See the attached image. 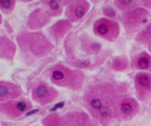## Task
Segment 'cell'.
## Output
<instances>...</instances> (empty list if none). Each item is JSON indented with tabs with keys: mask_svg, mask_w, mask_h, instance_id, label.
Here are the masks:
<instances>
[{
	"mask_svg": "<svg viewBox=\"0 0 151 126\" xmlns=\"http://www.w3.org/2000/svg\"><path fill=\"white\" fill-rule=\"evenodd\" d=\"M149 17H150V11L144 6H139L131 12L122 14L121 25L125 30L126 36L131 37L133 35H137V32L140 31L150 22Z\"/></svg>",
	"mask_w": 151,
	"mask_h": 126,
	"instance_id": "cell-5",
	"label": "cell"
},
{
	"mask_svg": "<svg viewBox=\"0 0 151 126\" xmlns=\"http://www.w3.org/2000/svg\"><path fill=\"white\" fill-rule=\"evenodd\" d=\"M107 66L114 72H125L129 69V58L126 55H116L108 60Z\"/></svg>",
	"mask_w": 151,
	"mask_h": 126,
	"instance_id": "cell-20",
	"label": "cell"
},
{
	"mask_svg": "<svg viewBox=\"0 0 151 126\" xmlns=\"http://www.w3.org/2000/svg\"><path fill=\"white\" fill-rule=\"evenodd\" d=\"M17 53V44L6 35H0V58L12 63Z\"/></svg>",
	"mask_w": 151,
	"mask_h": 126,
	"instance_id": "cell-19",
	"label": "cell"
},
{
	"mask_svg": "<svg viewBox=\"0 0 151 126\" xmlns=\"http://www.w3.org/2000/svg\"><path fill=\"white\" fill-rule=\"evenodd\" d=\"M131 85L126 81L99 79L88 83L83 89L82 106L91 117L109 106L119 105L125 97L131 96Z\"/></svg>",
	"mask_w": 151,
	"mask_h": 126,
	"instance_id": "cell-1",
	"label": "cell"
},
{
	"mask_svg": "<svg viewBox=\"0 0 151 126\" xmlns=\"http://www.w3.org/2000/svg\"><path fill=\"white\" fill-rule=\"evenodd\" d=\"M129 69L137 72L151 73V54L148 51H140L129 58Z\"/></svg>",
	"mask_w": 151,
	"mask_h": 126,
	"instance_id": "cell-17",
	"label": "cell"
},
{
	"mask_svg": "<svg viewBox=\"0 0 151 126\" xmlns=\"http://www.w3.org/2000/svg\"><path fill=\"white\" fill-rule=\"evenodd\" d=\"M92 119L99 124V126H111V124L116 121L118 123L122 122L121 115L119 111V105L109 106L104 109L99 110L98 112L92 117Z\"/></svg>",
	"mask_w": 151,
	"mask_h": 126,
	"instance_id": "cell-15",
	"label": "cell"
},
{
	"mask_svg": "<svg viewBox=\"0 0 151 126\" xmlns=\"http://www.w3.org/2000/svg\"><path fill=\"white\" fill-rule=\"evenodd\" d=\"M47 77L54 86L67 88L73 92L83 91L86 80L83 70L76 69L62 63L49 67L47 69Z\"/></svg>",
	"mask_w": 151,
	"mask_h": 126,
	"instance_id": "cell-3",
	"label": "cell"
},
{
	"mask_svg": "<svg viewBox=\"0 0 151 126\" xmlns=\"http://www.w3.org/2000/svg\"><path fill=\"white\" fill-rule=\"evenodd\" d=\"M142 6L150 10L151 9V0H148V1H142Z\"/></svg>",
	"mask_w": 151,
	"mask_h": 126,
	"instance_id": "cell-27",
	"label": "cell"
},
{
	"mask_svg": "<svg viewBox=\"0 0 151 126\" xmlns=\"http://www.w3.org/2000/svg\"><path fill=\"white\" fill-rule=\"evenodd\" d=\"M41 6H43L49 11L52 17H60L64 12H65V8L62 6L60 0H42L39 1Z\"/></svg>",
	"mask_w": 151,
	"mask_h": 126,
	"instance_id": "cell-21",
	"label": "cell"
},
{
	"mask_svg": "<svg viewBox=\"0 0 151 126\" xmlns=\"http://www.w3.org/2000/svg\"><path fill=\"white\" fill-rule=\"evenodd\" d=\"M15 6V0H0V13L3 15H10L13 13Z\"/></svg>",
	"mask_w": 151,
	"mask_h": 126,
	"instance_id": "cell-26",
	"label": "cell"
},
{
	"mask_svg": "<svg viewBox=\"0 0 151 126\" xmlns=\"http://www.w3.org/2000/svg\"><path fill=\"white\" fill-rule=\"evenodd\" d=\"M63 117L65 126H99L85 110H69Z\"/></svg>",
	"mask_w": 151,
	"mask_h": 126,
	"instance_id": "cell-13",
	"label": "cell"
},
{
	"mask_svg": "<svg viewBox=\"0 0 151 126\" xmlns=\"http://www.w3.org/2000/svg\"><path fill=\"white\" fill-rule=\"evenodd\" d=\"M91 9V3L88 0H71V2L65 8V19L71 24L79 23Z\"/></svg>",
	"mask_w": 151,
	"mask_h": 126,
	"instance_id": "cell-10",
	"label": "cell"
},
{
	"mask_svg": "<svg viewBox=\"0 0 151 126\" xmlns=\"http://www.w3.org/2000/svg\"><path fill=\"white\" fill-rule=\"evenodd\" d=\"M0 24H2V14L0 13Z\"/></svg>",
	"mask_w": 151,
	"mask_h": 126,
	"instance_id": "cell-29",
	"label": "cell"
},
{
	"mask_svg": "<svg viewBox=\"0 0 151 126\" xmlns=\"http://www.w3.org/2000/svg\"><path fill=\"white\" fill-rule=\"evenodd\" d=\"M134 41L144 47L148 45L149 42L151 41V19L140 31L137 32V35L134 37Z\"/></svg>",
	"mask_w": 151,
	"mask_h": 126,
	"instance_id": "cell-24",
	"label": "cell"
},
{
	"mask_svg": "<svg viewBox=\"0 0 151 126\" xmlns=\"http://www.w3.org/2000/svg\"><path fill=\"white\" fill-rule=\"evenodd\" d=\"M16 44L19 51V59L28 66L49 56L54 50V43L45 34L28 29L17 34Z\"/></svg>",
	"mask_w": 151,
	"mask_h": 126,
	"instance_id": "cell-2",
	"label": "cell"
},
{
	"mask_svg": "<svg viewBox=\"0 0 151 126\" xmlns=\"http://www.w3.org/2000/svg\"><path fill=\"white\" fill-rule=\"evenodd\" d=\"M73 26V24H71L66 19H57L56 22L47 28V37L54 44L60 43L70 34Z\"/></svg>",
	"mask_w": 151,
	"mask_h": 126,
	"instance_id": "cell-14",
	"label": "cell"
},
{
	"mask_svg": "<svg viewBox=\"0 0 151 126\" xmlns=\"http://www.w3.org/2000/svg\"><path fill=\"white\" fill-rule=\"evenodd\" d=\"M32 109V100L24 97L0 104V113L9 119H19Z\"/></svg>",
	"mask_w": 151,
	"mask_h": 126,
	"instance_id": "cell-8",
	"label": "cell"
},
{
	"mask_svg": "<svg viewBox=\"0 0 151 126\" xmlns=\"http://www.w3.org/2000/svg\"><path fill=\"white\" fill-rule=\"evenodd\" d=\"M52 19L53 17L49 11L40 6L29 13L26 21V26L30 31H41V29H43L50 24Z\"/></svg>",
	"mask_w": 151,
	"mask_h": 126,
	"instance_id": "cell-9",
	"label": "cell"
},
{
	"mask_svg": "<svg viewBox=\"0 0 151 126\" xmlns=\"http://www.w3.org/2000/svg\"><path fill=\"white\" fill-rule=\"evenodd\" d=\"M119 111L121 115V120L129 122L133 120L140 112V102L136 97L129 96L120 101Z\"/></svg>",
	"mask_w": 151,
	"mask_h": 126,
	"instance_id": "cell-16",
	"label": "cell"
},
{
	"mask_svg": "<svg viewBox=\"0 0 151 126\" xmlns=\"http://www.w3.org/2000/svg\"><path fill=\"white\" fill-rule=\"evenodd\" d=\"M134 89L137 100L147 101L151 98V73L136 72L134 76Z\"/></svg>",
	"mask_w": 151,
	"mask_h": 126,
	"instance_id": "cell-11",
	"label": "cell"
},
{
	"mask_svg": "<svg viewBox=\"0 0 151 126\" xmlns=\"http://www.w3.org/2000/svg\"><path fill=\"white\" fill-rule=\"evenodd\" d=\"M78 45L82 53L86 56H98L104 52V44L91 37L88 32H82L78 37Z\"/></svg>",
	"mask_w": 151,
	"mask_h": 126,
	"instance_id": "cell-12",
	"label": "cell"
},
{
	"mask_svg": "<svg viewBox=\"0 0 151 126\" xmlns=\"http://www.w3.org/2000/svg\"><path fill=\"white\" fill-rule=\"evenodd\" d=\"M101 13H103V17H106L111 21H116L121 24V19H122V14L118 11L113 6L110 4H106L101 8Z\"/></svg>",
	"mask_w": 151,
	"mask_h": 126,
	"instance_id": "cell-25",
	"label": "cell"
},
{
	"mask_svg": "<svg viewBox=\"0 0 151 126\" xmlns=\"http://www.w3.org/2000/svg\"><path fill=\"white\" fill-rule=\"evenodd\" d=\"M24 92L19 84L0 80V104L22 98Z\"/></svg>",
	"mask_w": 151,
	"mask_h": 126,
	"instance_id": "cell-18",
	"label": "cell"
},
{
	"mask_svg": "<svg viewBox=\"0 0 151 126\" xmlns=\"http://www.w3.org/2000/svg\"><path fill=\"white\" fill-rule=\"evenodd\" d=\"M42 126H65L63 114L58 112H52L47 114L44 117L41 119Z\"/></svg>",
	"mask_w": 151,
	"mask_h": 126,
	"instance_id": "cell-23",
	"label": "cell"
},
{
	"mask_svg": "<svg viewBox=\"0 0 151 126\" xmlns=\"http://www.w3.org/2000/svg\"><path fill=\"white\" fill-rule=\"evenodd\" d=\"M93 32L97 38L108 42H114L121 34V24L106 17H99L93 24Z\"/></svg>",
	"mask_w": 151,
	"mask_h": 126,
	"instance_id": "cell-6",
	"label": "cell"
},
{
	"mask_svg": "<svg viewBox=\"0 0 151 126\" xmlns=\"http://www.w3.org/2000/svg\"><path fill=\"white\" fill-rule=\"evenodd\" d=\"M147 47V50H148L149 53L151 54V41L149 42V44H148V45H147V47Z\"/></svg>",
	"mask_w": 151,
	"mask_h": 126,
	"instance_id": "cell-28",
	"label": "cell"
},
{
	"mask_svg": "<svg viewBox=\"0 0 151 126\" xmlns=\"http://www.w3.org/2000/svg\"><path fill=\"white\" fill-rule=\"evenodd\" d=\"M75 35L70 32L69 35L65 38L64 42V50L66 53L67 64L69 67H73L76 69L80 70H94L101 66L107 60V58L111 56L112 51L105 50L101 55L94 56L92 58H85V57H78L76 55V47H75Z\"/></svg>",
	"mask_w": 151,
	"mask_h": 126,
	"instance_id": "cell-4",
	"label": "cell"
},
{
	"mask_svg": "<svg viewBox=\"0 0 151 126\" xmlns=\"http://www.w3.org/2000/svg\"><path fill=\"white\" fill-rule=\"evenodd\" d=\"M60 91L54 87V85L40 81L36 83L32 88V99L40 106H47L60 98Z\"/></svg>",
	"mask_w": 151,
	"mask_h": 126,
	"instance_id": "cell-7",
	"label": "cell"
},
{
	"mask_svg": "<svg viewBox=\"0 0 151 126\" xmlns=\"http://www.w3.org/2000/svg\"><path fill=\"white\" fill-rule=\"evenodd\" d=\"M113 6L121 14H124V13L131 12L133 10L142 6V1H138V0H114Z\"/></svg>",
	"mask_w": 151,
	"mask_h": 126,
	"instance_id": "cell-22",
	"label": "cell"
}]
</instances>
